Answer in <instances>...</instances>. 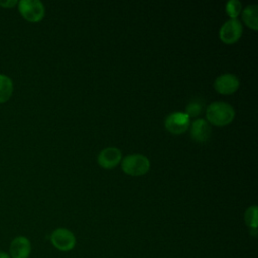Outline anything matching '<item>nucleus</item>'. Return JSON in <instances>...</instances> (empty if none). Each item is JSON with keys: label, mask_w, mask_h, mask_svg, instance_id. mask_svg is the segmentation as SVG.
<instances>
[{"label": "nucleus", "mask_w": 258, "mask_h": 258, "mask_svg": "<svg viewBox=\"0 0 258 258\" xmlns=\"http://www.w3.org/2000/svg\"><path fill=\"white\" fill-rule=\"evenodd\" d=\"M234 108L226 102L217 101L211 103L206 110V117L208 123H211L215 126H226L232 123L235 118Z\"/></svg>", "instance_id": "f257e3e1"}, {"label": "nucleus", "mask_w": 258, "mask_h": 258, "mask_svg": "<svg viewBox=\"0 0 258 258\" xmlns=\"http://www.w3.org/2000/svg\"><path fill=\"white\" fill-rule=\"evenodd\" d=\"M122 170L130 176H141L148 172L150 168L149 159L140 153H133L125 156L121 160Z\"/></svg>", "instance_id": "f03ea898"}, {"label": "nucleus", "mask_w": 258, "mask_h": 258, "mask_svg": "<svg viewBox=\"0 0 258 258\" xmlns=\"http://www.w3.org/2000/svg\"><path fill=\"white\" fill-rule=\"evenodd\" d=\"M17 4L22 17L30 22L40 21L44 16V6L39 0H21Z\"/></svg>", "instance_id": "7ed1b4c3"}, {"label": "nucleus", "mask_w": 258, "mask_h": 258, "mask_svg": "<svg viewBox=\"0 0 258 258\" xmlns=\"http://www.w3.org/2000/svg\"><path fill=\"white\" fill-rule=\"evenodd\" d=\"M52 246L62 252L71 251L75 248L77 240L72 231L66 228H57L50 235Z\"/></svg>", "instance_id": "20e7f679"}, {"label": "nucleus", "mask_w": 258, "mask_h": 258, "mask_svg": "<svg viewBox=\"0 0 258 258\" xmlns=\"http://www.w3.org/2000/svg\"><path fill=\"white\" fill-rule=\"evenodd\" d=\"M243 33V26L239 19L230 18L220 28V39L226 44L237 42Z\"/></svg>", "instance_id": "39448f33"}, {"label": "nucleus", "mask_w": 258, "mask_h": 258, "mask_svg": "<svg viewBox=\"0 0 258 258\" xmlns=\"http://www.w3.org/2000/svg\"><path fill=\"white\" fill-rule=\"evenodd\" d=\"M164 127L173 134H181L189 127V117L183 112H173L164 120Z\"/></svg>", "instance_id": "423d86ee"}, {"label": "nucleus", "mask_w": 258, "mask_h": 258, "mask_svg": "<svg viewBox=\"0 0 258 258\" xmlns=\"http://www.w3.org/2000/svg\"><path fill=\"white\" fill-rule=\"evenodd\" d=\"M215 90L222 95H231L240 87L239 78L231 73H225L216 78L214 82Z\"/></svg>", "instance_id": "0eeeda50"}, {"label": "nucleus", "mask_w": 258, "mask_h": 258, "mask_svg": "<svg viewBox=\"0 0 258 258\" xmlns=\"http://www.w3.org/2000/svg\"><path fill=\"white\" fill-rule=\"evenodd\" d=\"M122 160V151L114 146H109L102 149L97 157L99 165L105 169L116 167Z\"/></svg>", "instance_id": "6e6552de"}, {"label": "nucleus", "mask_w": 258, "mask_h": 258, "mask_svg": "<svg viewBox=\"0 0 258 258\" xmlns=\"http://www.w3.org/2000/svg\"><path fill=\"white\" fill-rule=\"evenodd\" d=\"M31 252L30 241L24 236H18L12 240L9 247L11 258H28Z\"/></svg>", "instance_id": "1a4fd4ad"}, {"label": "nucleus", "mask_w": 258, "mask_h": 258, "mask_svg": "<svg viewBox=\"0 0 258 258\" xmlns=\"http://www.w3.org/2000/svg\"><path fill=\"white\" fill-rule=\"evenodd\" d=\"M212 134V128L205 119H197L191 123L190 136L197 142H206Z\"/></svg>", "instance_id": "9d476101"}, {"label": "nucleus", "mask_w": 258, "mask_h": 258, "mask_svg": "<svg viewBox=\"0 0 258 258\" xmlns=\"http://www.w3.org/2000/svg\"><path fill=\"white\" fill-rule=\"evenodd\" d=\"M242 19L244 23L253 30L258 29V5H247L242 11Z\"/></svg>", "instance_id": "9b49d317"}, {"label": "nucleus", "mask_w": 258, "mask_h": 258, "mask_svg": "<svg viewBox=\"0 0 258 258\" xmlns=\"http://www.w3.org/2000/svg\"><path fill=\"white\" fill-rule=\"evenodd\" d=\"M13 92V84L9 77L0 75V104L9 100Z\"/></svg>", "instance_id": "f8f14e48"}, {"label": "nucleus", "mask_w": 258, "mask_h": 258, "mask_svg": "<svg viewBox=\"0 0 258 258\" xmlns=\"http://www.w3.org/2000/svg\"><path fill=\"white\" fill-rule=\"evenodd\" d=\"M257 214H258V208L256 205L250 206L245 211L244 219H245L247 226H249V228L251 230H257V224H258Z\"/></svg>", "instance_id": "ddd939ff"}, {"label": "nucleus", "mask_w": 258, "mask_h": 258, "mask_svg": "<svg viewBox=\"0 0 258 258\" xmlns=\"http://www.w3.org/2000/svg\"><path fill=\"white\" fill-rule=\"evenodd\" d=\"M204 108V103L200 99H195L190 101L186 107H185V114L190 118V117H197L201 114Z\"/></svg>", "instance_id": "4468645a"}, {"label": "nucleus", "mask_w": 258, "mask_h": 258, "mask_svg": "<svg viewBox=\"0 0 258 258\" xmlns=\"http://www.w3.org/2000/svg\"><path fill=\"white\" fill-rule=\"evenodd\" d=\"M242 11V3L239 0H229L226 3V12L230 18H237Z\"/></svg>", "instance_id": "2eb2a0df"}, {"label": "nucleus", "mask_w": 258, "mask_h": 258, "mask_svg": "<svg viewBox=\"0 0 258 258\" xmlns=\"http://www.w3.org/2000/svg\"><path fill=\"white\" fill-rule=\"evenodd\" d=\"M18 2L16 0H7V1H0V6L4 7V8H10L12 6H14L15 4H17Z\"/></svg>", "instance_id": "dca6fc26"}, {"label": "nucleus", "mask_w": 258, "mask_h": 258, "mask_svg": "<svg viewBox=\"0 0 258 258\" xmlns=\"http://www.w3.org/2000/svg\"><path fill=\"white\" fill-rule=\"evenodd\" d=\"M0 258H10V256L4 252H0Z\"/></svg>", "instance_id": "f3484780"}]
</instances>
